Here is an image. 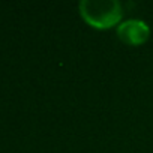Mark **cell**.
<instances>
[{"label": "cell", "instance_id": "6da1fadb", "mask_svg": "<svg viewBox=\"0 0 153 153\" xmlns=\"http://www.w3.org/2000/svg\"><path fill=\"white\" fill-rule=\"evenodd\" d=\"M78 11L83 20L95 29H110L120 24L123 8L117 0H80Z\"/></svg>", "mask_w": 153, "mask_h": 153}, {"label": "cell", "instance_id": "7a4b0ae2", "mask_svg": "<svg viewBox=\"0 0 153 153\" xmlns=\"http://www.w3.org/2000/svg\"><path fill=\"white\" fill-rule=\"evenodd\" d=\"M117 36L125 44L137 47V45L144 44L149 39V36H150V27L143 20L131 18V20L122 21L117 26Z\"/></svg>", "mask_w": 153, "mask_h": 153}]
</instances>
